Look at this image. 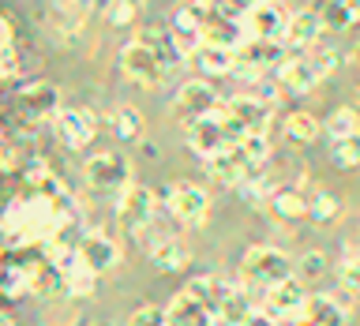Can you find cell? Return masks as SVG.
I'll use <instances>...</instances> for the list:
<instances>
[{
    "mask_svg": "<svg viewBox=\"0 0 360 326\" xmlns=\"http://www.w3.org/2000/svg\"><path fill=\"white\" fill-rule=\"evenodd\" d=\"M117 64H120V72L128 75L135 86H162V83H165V67L154 60V53L146 49V45H143L139 38L124 45Z\"/></svg>",
    "mask_w": 360,
    "mask_h": 326,
    "instance_id": "cell-7",
    "label": "cell"
},
{
    "mask_svg": "<svg viewBox=\"0 0 360 326\" xmlns=\"http://www.w3.org/2000/svg\"><path fill=\"white\" fill-rule=\"evenodd\" d=\"M233 289H236V285H233L229 278H221V274H199V278L188 281L184 292H188V296H195L207 311H218L221 304L233 296Z\"/></svg>",
    "mask_w": 360,
    "mask_h": 326,
    "instance_id": "cell-16",
    "label": "cell"
},
{
    "mask_svg": "<svg viewBox=\"0 0 360 326\" xmlns=\"http://www.w3.org/2000/svg\"><path fill=\"white\" fill-rule=\"evenodd\" d=\"M154 210H158V199H154V191L143 188V184H128L120 191V199H117L120 225H124V229H131V233L150 229V225H154Z\"/></svg>",
    "mask_w": 360,
    "mask_h": 326,
    "instance_id": "cell-5",
    "label": "cell"
},
{
    "mask_svg": "<svg viewBox=\"0 0 360 326\" xmlns=\"http://www.w3.org/2000/svg\"><path fill=\"white\" fill-rule=\"evenodd\" d=\"M135 19V4L131 0H109V22L112 27H128Z\"/></svg>",
    "mask_w": 360,
    "mask_h": 326,
    "instance_id": "cell-35",
    "label": "cell"
},
{
    "mask_svg": "<svg viewBox=\"0 0 360 326\" xmlns=\"http://www.w3.org/2000/svg\"><path fill=\"white\" fill-rule=\"evenodd\" d=\"M270 207H274V214H278V218H285V221L308 218V199H304L297 188H278L274 195H270Z\"/></svg>",
    "mask_w": 360,
    "mask_h": 326,
    "instance_id": "cell-25",
    "label": "cell"
},
{
    "mask_svg": "<svg viewBox=\"0 0 360 326\" xmlns=\"http://www.w3.org/2000/svg\"><path fill=\"white\" fill-rule=\"evenodd\" d=\"M308 11L323 22V30H349L360 19V0H308Z\"/></svg>",
    "mask_w": 360,
    "mask_h": 326,
    "instance_id": "cell-13",
    "label": "cell"
},
{
    "mask_svg": "<svg viewBox=\"0 0 360 326\" xmlns=\"http://www.w3.org/2000/svg\"><path fill=\"white\" fill-rule=\"evenodd\" d=\"M338 278L349 292H360V255H349L342 266H338Z\"/></svg>",
    "mask_w": 360,
    "mask_h": 326,
    "instance_id": "cell-33",
    "label": "cell"
},
{
    "mask_svg": "<svg viewBox=\"0 0 360 326\" xmlns=\"http://www.w3.org/2000/svg\"><path fill=\"white\" fill-rule=\"evenodd\" d=\"M304 300H308V292L300 289L297 278H289V281H281V285L263 292V308H259V311H266L274 322H281V319H297L300 322Z\"/></svg>",
    "mask_w": 360,
    "mask_h": 326,
    "instance_id": "cell-10",
    "label": "cell"
},
{
    "mask_svg": "<svg viewBox=\"0 0 360 326\" xmlns=\"http://www.w3.org/2000/svg\"><path fill=\"white\" fill-rule=\"evenodd\" d=\"M165 322L169 326H214V311H207L195 296H188V292H176V296L165 304Z\"/></svg>",
    "mask_w": 360,
    "mask_h": 326,
    "instance_id": "cell-17",
    "label": "cell"
},
{
    "mask_svg": "<svg viewBox=\"0 0 360 326\" xmlns=\"http://www.w3.org/2000/svg\"><path fill=\"white\" fill-rule=\"evenodd\" d=\"M207 173L218 180V184H225V188H240L244 180H255V173L248 169V162L240 157V150H236V146H229V150L207 157Z\"/></svg>",
    "mask_w": 360,
    "mask_h": 326,
    "instance_id": "cell-14",
    "label": "cell"
},
{
    "mask_svg": "<svg viewBox=\"0 0 360 326\" xmlns=\"http://www.w3.org/2000/svg\"><path fill=\"white\" fill-rule=\"evenodd\" d=\"M112 131H117V139H124V143L139 139V135H143V112L135 105L112 109Z\"/></svg>",
    "mask_w": 360,
    "mask_h": 326,
    "instance_id": "cell-28",
    "label": "cell"
},
{
    "mask_svg": "<svg viewBox=\"0 0 360 326\" xmlns=\"http://www.w3.org/2000/svg\"><path fill=\"white\" fill-rule=\"evenodd\" d=\"M292 278V259L278 247H266V244H255L252 252L240 259V285L244 289H274L281 281Z\"/></svg>",
    "mask_w": 360,
    "mask_h": 326,
    "instance_id": "cell-1",
    "label": "cell"
},
{
    "mask_svg": "<svg viewBox=\"0 0 360 326\" xmlns=\"http://www.w3.org/2000/svg\"><path fill=\"white\" fill-rule=\"evenodd\" d=\"M278 83L304 94V90H311L315 83H319V72L311 67L308 56H285V60L278 64Z\"/></svg>",
    "mask_w": 360,
    "mask_h": 326,
    "instance_id": "cell-21",
    "label": "cell"
},
{
    "mask_svg": "<svg viewBox=\"0 0 360 326\" xmlns=\"http://www.w3.org/2000/svg\"><path fill=\"white\" fill-rule=\"evenodd\" d=\"M0 326H15V322H11V319H8V315H0Z\"/></svg>",
    "mask_w": 360,
    "mask_h": 326,
    "instance_id": "cell-39",
    "label": "cell"
},
{
    "mask_svg": "<svg viewBox=\"0 0 360 326\" xmlns=\"http://www.w3.org/2000/svg\"><path fill=\"white\" fill-rule=\"evenodd\" d=\"M191 60L202 75L218 79V75H233L236 72V49H221V45H207L202 41L195 53H191Z\"/></svg>",
    "mask_w": 360,
    "mask_h": 326,
    "instance_id": "cell-20",
    "label": "cell"
},
{
    "mask_svg": "<svg viewBox=\"0 0 360 326\" xmlns=\"http://www.w3.org/2000/svg\"><path fill=\"white\" fill-rule=\"evenodd\" d=\"M191 4H210V0H191Z\"/></svg>",
    "mask_w": 360,
    "mask_h": 326,
    "instance_id": "cell-40",
    "label": "cell"
},
{
    "mask_svg": "<svg viewBox=\"0 0 360 326\" xmlns=\"http://www.w3.org/2000/svg\"><path fill=\"white\" fill-rule=\"evenodd\" d=\"M146 259L162 270L188 266V252L180 247V240H173V236H146Z\"/></svg>",
    "mask_w": 360,
    "mask_h": 326,
    "instance_id": "cell-23",
    "label": "cell"
},
{
    "mask_svg": "<svg viewBox=\"0 0 360 326\" xmlns=\"http://www.w3.org/2000/svg\"><path fill=\"white\" fill-rule=\"evenodd\" d=\"M252 311H259V308H255V300H252V292H248L244 285H236V289H233V296L225 300L218 311H214V326H244Z\"/></svg>",
    "mask_w": 360,
    "mask_h": 326,
    "instance_id": "cell-24",
    "label": "cell"
},
{
    "mask_svg": "<svg viewBox=\"0 0 360 326\" xmlns=\"http://www.w3.org/2000/svg\"><path fill=\"white\" fill-rule=\"evenodd\" d=\"M53 124H56V139L68 150H83L94 139V112H86V109H60L53 117Z\"/></svg>",
    "mask_w": 360,
    "mask_h": 326,
    "instance_id": "cell-12",
    "label": "cell"
},
{
    "mask_svg": "<svg viewBox=\"0 0 360 326\" xmlns=\"http://www.w3.org/2000/svg\"><path fill=\"white\" fill-rule=\"evenodd\" d=\"M285 135L292 143H311L315 135H319V120H315L311 112H289L285 117Z\"/></svg>",
    "mask_w": 360,
    "mask_h": 326,
    "instance_id": "cell-29",
    "label": "cell"
},
{
    "mask_svg": "<svg viewBox=\"0 0 360 326\" xmlns=\"http://www.w3.org/2000/svg\"><path fill=\"white\" fill-rule=\"evenodd\" d=\"M218 109H221L218 94H214V86L202 83V79H191V83H184V86L176 90V98H173V112H176L184 124L202 120V117H210V112H218Z\"/></svg>",
    "mask_w": 360,
    "mask_h": 326,
    "instance_id": "cell-8",
    "label": "cell"
},
{
    "mask_svg": "<svg viewBox=\"0 0 360 326\" xmlns=\"http://www.w3.org/2000/svg\"><path fill=\"white\" fill-rule=\"evenodd\" d=\"M86 184L98 191H124L131 184V162L124 154H94L86 162Z\"/></svg>",
    "mask_w": 360,
    "mask_h": 326,
    "instance_id": "cell-6",
    "label": "cell"
},
{
    "mask_svg": "<svg viewBox=\"0 0 360 326\" xmlns=\"http://www.w3.org/2000/svg\"><path fill=\"white\" fill-rule=\"evenodd\" d=\"M244 139V131L236 128V124L225 117V112H210V117H202V120H191L188 124V146L195 150L199 157H214V154H221V150H229V146H236Z\"/></svg>",
    "mask_w": 360,
    "mask_h": 326,
    "instance_id": "cell-2",
    "label": "cell"
},
{
    "mask_svg": "<svg viewBox=\"0 0 360 326\" xmlns=\"http://www.w3.org/2000/svg\"><path fill=\"white\" fill-rule=\"evenodd\" d=\"M292 326H308V322H292Z\"/></svg>",
    "mask_w": 360,
    "mask_h": 326,
    "instance_id": "cell-41",
    "label": "cell"
},
{
    "mask_svg": "<svg viewBox=\"0 0 360 326\" xmlns=\"http://www.w3.org/2000/svg\"><path fill=\"white\" fill-rule=\"evenodd\" d=\"M285 8L274 4V0H263V4L248 8L240 27H244V41H281V34H285Z\"/></svg>",
    "mask_w": 360,
    "mask_h": 326,
    "instance_id": "cell-4",
    "label": "cell"
},
{
    "mask_svg": "<svg viewBox=\"0 0 360 326\" xmlns=\"http://www.w3.org/2000/svg\"><path fill=\"white\" fill-rule=\"evenodd\" d=\"M356 56H360V53H356Z\"/></svg>",
    "mask_w": 360,
    "mask_h": 326,
    "instance_id": "cell-42",
    "label": "cell"
},
{
    "mask_svg": "<svg viewBox=\"0 0 360 326\" xmlns=\"http://www.w3.org/2000/svg\"><path fill=\"white\" fill-rule=\"evenodd\" d=\"M165 210L180 225H199L210 214V195L202 188L188 184V180H176V184L165 188Z\"/></svg>",
    "mask_w": 360,
    "mask_h": 326,
    "instance_id": "cell-3",
    "label": "cell"
},
{
    "mask_svg": "<svg viewBox=\"0 0 360 326\" xmlns=\"http://www.w3.org/2000/svg\"><path fill=\"white\" fill-rule=\"evenodd\" d=\"M270 101H263V98H255V94H236V98H229V101H221V112L229 117L236 128H240L244 135L248 131H263L266 128V120H270Z\"/></svg>",
    "mask_w": 360,
    "mask_h": 326,
    "instance_id": "cell-11",
    "label": "cell"
},
{
    "mask_svg": "<svg viewBox=\"0 0 360 326\" xmlns=\"http://www.w3.org/2000/svg\"><path fill=\"white\" fill-rule=\"evenodd\" d=\"M244 326H278V322L270 319L266 311H252V315H248V322H244Z\"/></svg>",
    "mask_w": 360,
    "mask_h": 326,
    "instance_id": "cell-37",
    "label": "cell"
},
{
    "mask_svg": "<svg viewBox=\"0 0 360 326\" xmlns=\"http://www.w3.org/2000/svg\"><path fill=\"white\" fill-rule=\"evenodd\" d=\"M326 131H330V139H334V143L353 139V135H360V112H356L353 105L334 109V112H330V120H326Z\"/></svg>",
    "mask_w": 360,
    "mask_h": 326,
    "instance_id": "cell-27",
    "label": "cell"
},
{
    "mask_svg": "<svg viewBox=\"0 0 360 326\" xmlns=\"http://www.w3.org/2000/svg\"><path fill=\"white\" fill-rule=\"evenodd\" d=\"M319 34H323V22L315 19L308 8H300L297 15H289L285 34H281V45H285V49H308V45H315Z\"/></svg>",
    "mask_w": 360,
    "mask_h": 326,
    "instance_id": "cell-18",
    "label": "cell"
},
{
    "mask_svg": "<svg viewBox=\"0 0 360 326\" xmlns=\"http://www.w3.org/2000/svg\"><path fill=\"white\" fill-rule=\"evenodd\" d=\"M330 157H334L338 169H356V165H360V135L334 143V154H330Z\"/></svg>",
    "mask_w": 360,
    "mask_h": 326,
    "instance_id": "cell-31",
    "label": "cell"
},
{
    "mask_svg": "<svg viewBox=\"0 0 360 326\" xmlns=\"http://www.w3.org/2000/svg\"><path fill=\"white\" fill-rule=\"evenodd\" d=\"M338 199L330 195V191H315V195L308 199V218L315 221V225H330V221H338Z\"/></svg>",
    "mask_w": 360,
    "mask_h": 326,
    "instance_id": "cell-30",
    "label": "cell"
},
{
    "mask_svg": "<svg viewBox=\"0 0 360 326\" xmlns=\"http://www.w3.org/2000/svg\"><path fill=\"white\" fill-rule=\"evenodd\" d=\"M292 274H300V281H315V278H323V274H326V259H323V252H308V255H300V263H292Z\"/></svg>",
    "mask_w": 360,
    "mask_h": 326,
    "instance_id": "cell-32",
    "label": "cell"
},
{
    "mask_svg": "<svg viewBox=\"0 0 360 326\" xmlns=\"http://www.w3.org/2000/svg\"><path fill=\"white\" fill-rule=\"evenodd\" d=\"M139 41L154 53V60L165 67V75H173L176 67L184 64V53H180V45H176V38H173V30H165V27H146V30L139 34Z\"/></svg>",
    "mask_w": 360,
    "mask_h": 326,
    "instance_id": "cell-15",
    "label": "cell"
},
{
    "mask_svg": "<svg viewBox=\"0 0 360 326\" xmlns=\"http://www.w3.org/2000/svg\"><path fill=\"white\" fill-rule=\"evenodd\" d=\"M308 60H311V67H315V72H319V79H323L326 72H334L338 56H334V53H319V56H308Z\"/></svg>",
    "mask_w": 360,
    "mask_h": 326,
    "instance_id": "cell-36",
    "label": "cell"
},
{
    "mask_svg": "<svg viewBox=\"0 0 360 326\" xmlns=\"http://www.w3.org/2000/svg\"><path fill=\"white\" fill-rule=\"evenodd\" d=\"M300 322H308V326H345V308L334 296H323L319 292V296L304 300Z\"/></svg>",
    "mask_w": 360,
    "mask_h": 326,
    "instance_id": "cell-22",
    "label": "cell"
},
{
    "mask_svg": "<svg viewBox=\"0 0 360 326\" xmlns=\"http://www.w3.org/2000/svg\"><path fill=\"white\" fill-rule=\"evenodd\" d=\"M128 326H169V322H165V308L146 304V308H139V311L128 319Z\"/></svg>",
    "mask_w": 360,
    "mask_h": 326,
    "instance_id": "cell-34",
    "label": "cell"
},
{
    "mask_svg": "<svg viewBox=\"0 0 360 326\" xmlns=\"http://www.w3.org/2000/svg\"><path fill=\"white\" fill-rule=\"evenodd\" d=\"M236 150H240V157L248 162V169L252 173H259V169L266 165V157H270V139H266V131H248L240 143H236Z\"/></svg>",
    "mask_w": 360,
    "mask_h": 326,
    "instance_id": "cell-26",
    "label": "cell"
},
{
    "mask_svg": "<svg viewBox=\"0 0 360 326\" xmlns=\"http://www.w3.org/2000/svg\"><path fill=\"white\" fill-rule=\"evenodd\" d=\"M236 4H240V8L248 11V8H255V4H263V0H236Z\"/></svg>",
    "mask_w": 360,
    "mask_h": 326,
    "instance_id": "cell-38",
    "label": "cell"
},
{
    "mask_svg": "<svg viewBox=\"0 0 360 326\" xmlns=\"http://www.w3.org/2000/svg\"><path fill=\"white\" fill-rule=\"evenodd\" d=\"M75 263L90 270V274H109L112 266L120 263V247L109 240V236H101V233H83L75 240Z\"/></svg>",
    "mask_w": 360,
    "mask_h": 326,
    "instance_id": "cell-9",
    "label": "cell"
},
{
    "mask_svg": "<svg viewBox=\"0 0 360 326\" xmlns=\"http://www.w3.org/2000/svg\"><path fill=\"white\" fill-rule=\"evenodd\" d=\"M60 94H56V86H49V83H34V86H27L19 94V109L27 112L30 120H41V117H56L60 112V101H56Z\"/></svg>",
    "mask_w": 360,
    "mask_h": 326,
    "instance_id": "cell-19",
    "label": "cell"
}]
</instances>
